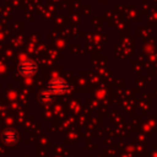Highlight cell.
<instances>
[{"instance_id":"obj_1","label":"cell","mask_w":157,"mask_h":157,"mask_svg":"<svg viewBox=\"0 0 157 157\" xmlns=\"http://www.w3.org/2000/svg\"><path fill=\"white\" fill-rule=\"evenodd\" d=\"M69 88H70L69 82L65 81V80L61 78V77H53V78L48 82V85H47V87H45V90H47L53 97H61V96H64V94L69 91Z\"/></svg>"},{"instance_id":"obj_2","label":"cell","mask_w":157,"mask_h":157,"mask_svg":"<svg viewBox=\"0 0 157 157\" xmlns=\"http://www.w3.org/2000/svg\"><path fill=\"white\" fill-rule=\"evenodd\" d=\"M38 70H39L38 64H37L34 60L29 59V58L22 59V60L18 63V65H17V71H18V74H20L22 77H25V78L33 77V76L38 72Z\"/></svg>"},{"instance_id":"obj_3","label":"cell","mask_w":157,"mask_h":157,"mask_svg":"<svg viewBox=\"0 0 157 157\" xmlns=\"http://www.w3.org/2000/svg\"><path fill=\"white\" fill-rule=\"evenodd\" d=\"M0 139H1V142L4 145H7V146H11V145H15L20 140V134L16 129L13 128H6L5 130H2L0 132Z\"/></svg>"},{"instance_id":"obj_4","label":"cell","mask_w":157,"mask_h":157,"mask_svg":"<svg viewBox=\"0 0 157 157\" xmlns=\"http://www.w3.org/2000/svg\"><path fill=\"white\" fill-rule=\"evenodd\" d=\"M53 96L45 90V88H43V90H40L39 92H38V96H37V99H38V102L39 103H42V104H49L52 101H53Z\"/></svg>"}]
</instances>
